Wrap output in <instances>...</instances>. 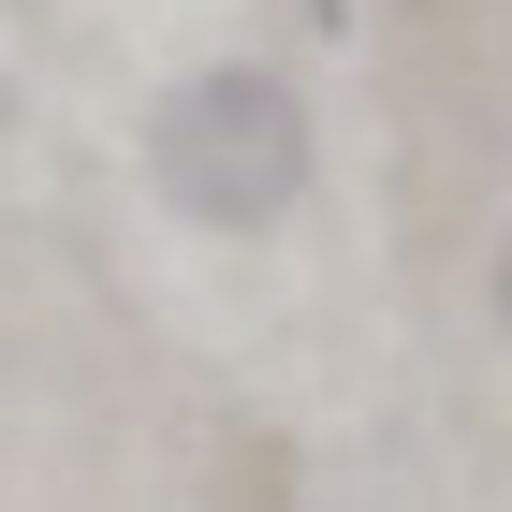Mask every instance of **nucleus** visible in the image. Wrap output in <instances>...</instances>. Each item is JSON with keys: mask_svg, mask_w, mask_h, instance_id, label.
Masks as SVG:
<instances>
[{"mask_svg": "<svg viewBox=\"0 0 512 512\" xmlns=\"http://www.w3.org/2000/svg\"><path fill=\"white\" fill-rule=\"evenodd\" d=\"M308 88L278 74V59H205V74L161 88V118H147V176L176 220H205V235H264V220H293L308 205Z\"/></svg>", "mask_w": 512, "mask_h": 512, "instance_id": "1", "label": "nucleus"}, {"mask_svg": "<svg viewBox=\"0 0 512 512\" xmlns=\"http://www.w3.org/2000/svg\"><path fill=\"white\" fill-rule=\"evenodd\" d=\"M498 337H512V220H498Z\"/></svg>", "mask_w": 512, "mask_h": 512, "instance_id": "2", "label": "nucleus"}, {"mask_svg": "<svg viewBox=\"0 0 512 512\" xmlns=\"http://www.w3.org/2000/svg\"><path fill=\"white\" fill-rule=\"evenodd\" d=\"M293 15H308V30H352V0H293Z\"/></svg>", "mask_w": 512, "mask_h": 512, "instance_id": "3", "label": "nucleus"}]
</instances>
